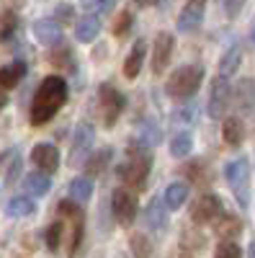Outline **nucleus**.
I'll use <instances>...</instances> for the list:
<instances>
[{"label":"nucleus","mask_w":255,"mask_h":258,"mask_svg":"<svg viewBox=\"0 0 255 258\" xmlns=\"http://www.w3.org/2000/svg\"><path fill=\"white\" fill-rule=\"evenodd\" d=\"M65 101H67L65 78H59V75L44 78L41 85L36 88V96H34V103H31V124L34 126L47 124L62 106H65Z\"/></svg>","instance_id":"1"},{"label":"nucleus","mask_w":255,"mask_h":258,"mask_svg":"<svg viewBox=\"0 0 255 258\" xmlns=\"http://www.w3.org/2000/svg\"><path fill=\"white\" fill-rule=\"evenodd\" d=\"M150 168H152V155H150V147L137 142L129 147V153H126L124 163L116 168L119 178L132 186V188H142L147 183V176H150Z\"/></svg>","instance_id":"2"},{"label":"nucleus","mask_w":255,"mask_h":258,"mask_svg":"<svg viewBox=\"0 0 255 258\" xmlns=\"http://www.w3.org/2000/svg\"><path fill=\"white\" fill-rule=\"evenodd\" d=\"M201 83H204V68L201 64H183V68H178L173 75L167 78L165 91H167L170 98L186 101V98H191L199 91Z\"/></svg>","instance_id":"3"},{"label":"nucleus","mask_w":255,"mask_h":258,"mask_svg":"<svg viewBox=\"0 0 255 258\" xmlns=\"http://www.w3.org/2000/svg\"><path fill=\"white\" fill-rule=\"evenodd\" d=\"M224 178L235 194V199L242 209L250 207V197H252V183H250V160L247 158H235L232 163H227L224 168Z\"/></svg>","instance_id":"4"},{"label":"nucleus","mask_w":255,"mask_h":258,"mask_svg":"<svg viewBox=\"0 0 255 258\" xmlns=\"http://www.w3.org/2000/svg\"><path fill=\"white\" fill-rule=\"evenodd\" d=\"M98 103H101V114H103V124L106 126H114L116 119L121 116L124 106H126V98L119 88H114L111 83H103L101 91H98Z\"/></svg>","instance_id":"5"},{"label":"nucleus","mask_w":255,"mask_h":258,"mask_svg":"<svg viewBox=\"0 0 255 258\" xmlns=\"http://www.w3.org/2000/svg\"><path fill=\"white\" fill-rule=\"evenodd\" d=\"M111 209H114V220H119L121 227H129L137 220V197L129 188H116L111 194Z\"/></svg>","instance_id":"6"},{"label":"nucleus","mask_w":255,"mask_h":258,"mask_svg":"<svg viewBox=\"0 0 255 258\" xmlns=\"http://www.w3.org/2000/svg\"><path fill=\"white\" fill-rule=\"evenodd\" d=\"M222 214H224L222 199L217 197V194H204V197H199V202L194 204V209H191V220H194L196 225H206V222L219 220Z\"/></svg>","instance_id":"7"},{"label":"nucleus","mask_w":255,"mask_h":258,"mask_svg":"<svg viewBox=\"0 0 255 258\" xmlns=\"http://www.w3.org/2000/svg\"><path fill=\"white\" fill-rule=\"evenodd\" d=\"M229 101H232L229 80H227V78H217L214 83H211V93H209V116H211V119L224 116Z\"/></svg>","instance_id":"8"},{"label":"nucleus","mask_w":255,"mask_h":258,"mask_svg":"<svg viewBox=\"0 0 255 258\" xmlns=\"http://www.w3.org/2000/svg\"><path fill=\"white\" fill-rule=\"evenodd\" d=\"M91 147H93V126L91 124H80L75 129V140H72V150H70V163L72 165L85 163V158L91 155Z\"/></svg>","instance_id":"9"},{"label":"nucleus","mask_w":255,"mask_h":258,"mask_svg":"<svg viewBox=\"0 0 255 258\" xmlns=\"http://www.w3.org/2000/svg\"><path fill=\"white\" fill-rule=\"evenodd\" d=\"M170 57H173V34L160 31L155 39V47H152V73L155 75L165 73V68L170 64Z\"/></svg>","instance_id":"10"},{"label":"nucleus","mask_w":255,"mask_h":258,"mask_svg":"<svg viewBox=\"0 0 255 258\" xmlns=\"http://www.w3.org/2000/svg\"><path fill=\"white\" fill-rule=\"evenodd\" d=\"M31 160L39 170H44V173H54L59 168V150L49 142H41L31 150Z\"/></svg>","instance_id":"11"},{"label":"nucleus","mask_w":255,"mask_h":258,"mask_svg":"<svg viewBox=\"0 0 255 258\" xmlns=\"http://www.w3.org/2000/svg\"><path fill=\"white\" fill-rule=\"evenodd\" d=\"M34 36L39 44H44V47H57L59 41H62V26L57 24L54 18H41L34 24Z\"/></svg>","instance_id":"12"},{"label":"nucleus","mask_w":255,"mask_h":258,"mask_svg":"<svg viewBox=\"0 0 255 258\" xmlns=\"http://www.w3.org/2000/svg\"><path fill=\"white\" fill-rule=\"evenodd\" d=\"M204 21V6L201 0H191V3L183 6V11L178 13V31L188 34V31H196Z\"/></svg>","instance_id":"13"},{"label":"nucleus","mask_w":255,"mask_h":258,"mask_svg":"<svg viewBox=\"0 0 255 258\" xmlns=\"http://www.w3.org/2000/svg\"><path fill=\"white\" fill-rule=\"evenodd\" d=\"M144 57H147V41H144V39H137V44L132 47L129 57H126V62H124V75L129 78V80H134V78L142 73Z\"/></svg>","instance_id":"14"},{"label":"nucleus","mask_w":255,"mask_h":258,"mask_svg":"<svg viewBox=\"0 0 255 258\" xmlns=\"http://www.w3.org/2000/svg\"><path fill=\"white\" fill-rule=\"evenodd\" d=\"M188 194H191L188 183H183V181H173V183L165 188L162 204H165L167 209H181V207L188 202Z\"/></svg>","instance_id":"15"},{"label":"nucleus","mask_w":255,"mask_h":258,"mask_svg":"<svg viewBox=\"0 0 255 258\" xmlns=\"http://www.w3.org/2000/svg\"><path fill=\"white\" fill-rule=\"evenodd\" d=\"M101 34V18L98 16H85L77 21L75 26V39L82 41V44H91V41H96V36Z\"/></svg>","instance_id":"16"},{"label":"nucleus","mask_w":255,"mask_h":258,"mask_svg":"<svg viewBox=\"0 0 255 258\" xmlns=\"http://www.w3.org/2000/svg\"><path fill=\"white\" fill-rule=\"evenodd\" d=\"M24 75H26V62L16 59L11 64H3L0 68V88H16L24 80Z\"/></svg>","instance_id":"17"},{"label":"nucleus","mask_w":255,"mask_h":258,"mask_svg":"<svg viewBox=\"0 0 255 258\" xmlns=\"http://www.w3.org/2000/svg\"><path fill=\"white\" fill-rule=\"evenodd\" d=\"M88 158H91V160L85 163V170H88V176H101L103 170L111 165V160H114V150H111V147H101L96 155L91 153Z\"/></svg>","instance_id":"18"},{"label":"nucleus","mask_w":255,"mask_h":258,"mask_svg":"<svg viewBox=\"0 0 255 258\" xmlns=\"http://www.w3.org/2000/svg\"><path fill=\"white\" fill-rule=\"evenodd\" d=\"M24 186H26L29 194H34V197H44V194L49 191V186H52V178H49V173H44V170H36V173H26Z\"/></svg>","instance_id":"19"},{"label":"nucleus","mask_w":255,"mask_h":258,"mask_svg":"<svg viewBox=\"0 0 255 258\" xmlns=\"http://www.w3.org/2000/svg\"><path fill=\"white\" fill-rule=\"evenodd\" d=\"M34 212H36V204H34L29 197H13V199L6 204V214H8V217H13V220L29 217V214H34Z\"/></svg>","instance_id":"20"},{"label":"nucleus","mask_w":255,"mask_h":258,"mask_svg":"<svg viewBox=\"0 0 255 258\" xmlns=\"http://www.w3.org/2000/svg\"><path fill=\"white\" fill-rule=\"evenodd\" d=\"M222 135H224V142L227 145H240L245 140V124L237 116H229L222 124Z\"/></svg>","instance_id":"21"},{"label":"nucleus","mask_w":255,"mask_h":258,"mask_svg":"<svg viewBox=\"0 0 255 258\" xmlns=\"http://www.w3.org/2000/svg\"><path fill=\"white\" fill-rule=\"evenodd\" d=\"M240 62H242L240 47H229V49L222 54V59H219V73H222V78L235 75V73L240 70Z\"/></svg>","instance_id":"22"},{"label":"nucleus","mask_w":255,"mask_h":258,"mask_svg":"<svg viewBox=\"0 0 255 258\" xmlns=\"http://www.w3.org/2000/svg\"><path fill=\"white\" fill-rule=\"evenodd\" d=\"M170 155L173 158H186L191 155V150H194V137H191L188 132H178L173 140H170Z\"/></svg>","instance_id":"23"},{"label":"nucleus","mask_w":255,"mask_h":258,"mask_svg":"<svg viewBox=\"0 0 255 258\" xmlns=\"http://www.w3.org/2000/svg\"><path fill=\"white\" fill-rule=\"evenodd\" d=\"M91 197H93V183H91L88 178H75V181L70 183V199H75L77 204L88 202Z\"/></svg>","instance_id":"24"},{"label":"nucleus","mask_w":255,"mask_h":258,"mask_svg":"<svg viewBox=\"0 0 255 258\" xmlns=\"http://www.w3.org/2000/svg\"><path fill=\"white\" fill-rule=\"evenodd\" d=\"M147 225H150V227H160V230H165L167 217H165V209H162V204H160V202H152L150 207H147Z\"/></svg>","instance_id":"25"},{"label":"nucleus","mask_w":255,"mask_h":258,"mask_svg":"<svg viewBox=\"0 0 255 258\" xmlns=\"http://www.w3.org/2000/svg\"><path fill=\"white\" fill-rule=\"evenodd\" d=\"M80 8L91 16H101L114 8V0H80Z\"/></svg>","instance_id":"26"},{"label":"nucleus","mask_w":255,"mask_h":258,"mask_svg":"<svg viewBox=\"0 0 255 258\" xmlns=\"http://www.w3.org/2000/svg\"><path fill=\"white\" fill-rule=\"evenodd\" d=\"M62 232H65V222H62V220H54V222L49 225V230H47V248H49V250H57V248H59Z\"/></svg>","instance_id":"27"},{"label":"nucleus","mask_w":255,"mask_h":258,"mask_svg":"<svg viewBox=\"0 0 255 258\" xmlns=\"http://www.w3.org/2000/svg\"><path fill=\"white\" fill-rule=\"evenodd\" d=\"M132 253L137 258H150L152 255V240L144 238V235H134L132 238Z\"/></svg>","instance_id":"28"},{"label":"nucleus","mask_w":255,"mask_h":258,"mask_svg":"<svg viewBox=\"0 0 255 258\" xmlns=\"http://www.w3.org/2000/svg\"><path fill=\"white\" fill-rule=\"evenodd\" d=\"M132 24H134V16H132V11H121V13L116 16L114 34H116V36H126V34L132 31Z\"/></svg>","instance_id":"29"},{"label":"nucleus","mask_w":255,"mask_h":258,"mask_svg":"<svg viewBox=\"0 0 255 258\" xmlns=\"http://www.w3.org/2000/svg\"><path fill=\"white\" fill-rule=\"evenodd\" d=\"M214 258H242V253L235 240H222L214 250Z\"/></svg>","instance_id":"30"},{"label":"nucleus","mask_w":255,"mask_h":258,"mask_svg":"<svg viewBox=\"0 0 255 258\" xmlns=\"http://www.w3.org/2000/svg\"><path fill=\"white\" fill-rule=\"evenodd\" d=\"M59 214H67V217L72 220V222H77V220H82V209H80V204L75 202V199H65V202H59Z\"/></svg>","instance_id":"31"},{"label":"nucleus","mask_w":255,"mask_h":258,"mask_svg":"<svg viewBox=\"0 0 255 258\" xmlns=\"http://www.w3.org/2000/svg\"><path fill=\"white\" fill-rule=\"evenodd\" d=\"M217 230L224 235V240H232V235H237V232L242 230V225H240L235 217H224V225H222V227L217 225Z\"/></svg>","instance_id":"32"},{"label":"nucleus","mask_w":255,"mask_h":258,"mask_svg":"<svg viewBox=\"0 0 255 258\" xmlns=\"http://www.w3.org/2000/svg\"><path fill=\"white\" fill-rule=\"evenodd\" d=\"M222 6H224V13H227L229 18H235V16L242 11L245 0H222Z\"/></svg>","instance_id":"33"},{"label":"nucleus","mask_w":255,"mask_h":258,"mask_svg":"<svg viewBox=\"0 0 255 258\" xmlns=\"http://www.w3.org/2000/svg\"><path fill=\"white\" fill-rule=\"evenodd\" d=\"M57 18L59 21H72V8L70 6H59L57 8Z\"/></svg>","instance_id":"34"},{"label":"nucleus","mask_w":255,"mask_h":258,"mask_svg":"<svg viewBox=\"0 0 255 258\" xmlns=\"http://www.w3.org/2000/svg\"><path fill=\"white\" fill-rule=\"evenodd\" d=\"M8 106V96H6V88H0V111Z\"/></svg>","instance_id":"35"},{"label":"nucleus","mask_w":255,"mask_h":258,"mask_svg":"<svg viewBox=\"0 0 255 258\" xmlns=\"http://www.w3.org/2000/svg\"><path fill=\"white\" fill-rule=\"evenodd\" d=\"M155 3H157V0H137L139 8H150V6H155Z\"/></svg>","instance_id":"36"},{"label":"nucleus","mask_w":255,"mask_h":258,"mask_svg":"<svg viewBox=\"0 0 255 258\" xmlns=\"http://www.w3.org/2000/svg\"><path fill=\"white\" fill-rule=\"evenodd\" d=\"M250 41L255 44V18H252V24H250Z\"/></svg>","instance_id":"37"},{"label":"nucleus","mask_w":255,"mask_h":258,"mask_svg":"<svg viewBox=\"0 0 255 258\" xmlns=\"http://www.w3.org/2000/svg\"><path fill=\"white\" fill-rule=\"evenodd\" d=\"M247 258H255V243H252V245L247 248Z\"/></svg>","instance_id":"38"},{"label":"nucleus","mask_w":255,"mask_h":258,"mask_svg":"<svg viewBox=\"0 0 255 258\" xmlns=\"http://www.w3.org/2000/svg\"><path fill=\"white\" fill-rule=\"evenodd\" d=\"M201 3H204V0H201Z\"/></svg>","instance_id":"39"}]
</instances>
